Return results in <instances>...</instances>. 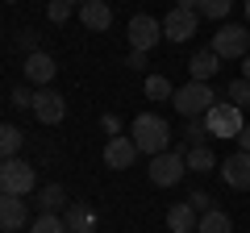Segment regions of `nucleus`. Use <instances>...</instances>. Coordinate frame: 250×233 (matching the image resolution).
Instances as JSON below:
<instances>
[{
    "label": "nucleus",
    "mask_w": 250,
    "mask_h": 233,
    "mask_svg": "<svg viewBox=\"0 0 250 233\" xmlns=\"http://www.w3.org/2000/svg\"><path fill=\"white\" fill-rule=\"evenodd\" d=\"M129 137H134V146L142 154H150V158H154V154H163V150H171V125L163 121L159 113H138Z\"/></svg>",
    "instance_id": "obj_1"
},
{
    "label": "nucleus",
    "mask_w": 250,
    "mask_h": 233,
    "mask_svg": "<svg viewBox=\"0 0 250 233\" xmlns=\"http://www.w3.org/2000/svg\"><path fill=\"white\" fill-rule=\"evenodd\" d=\"M184 154H188V146L175 142V150H163V154H154V158H150V167H146V171H150V183H154V188H175V183L184 179V171H188Z\"/></svg>",
    "instance_id": "obj_2"
},
{
    "label": "nucleus",
    "mask_w": 250,
    "mask_h": 233,
    "mask_svg": "<svg viewBox=\"0 0 250 233\" xmlns=\"http://www.w3.org/2000/svg\"><path fill=\"white\" fill-rule=\"evenodd\" d=\"M171 104H175V113L184 116V121H192V116H205L208 108H213V88L192 79V83H184V88H175Z\"/></svg>",
    "instance_id": "obj_3"
},
{
    "label": "nucleus",
    "mask_w": 250,
    "mask_h": 233,
    "mask_svg": "<svg viewBox=\"0 0 250 233\" xmlns=\"http://www.w3.org/2000/svg\"><path fill=\"white\" fill-rule=\"evenodd\" d=\"M205 129L213 137H238L242 129H246V121H242V108L233 104V100H221V104H213L205 113Z\"/></svg>",
    "instance_id": "obj_4"
},
{
    "label": "nucleus",
    "mask_w": 250,
    "mask_h": 233,
    "mask_svg": "<svg viewBox=\"0 0 250 233\" xmlns=\"http://www.w3.org/2000/svg\"><path fill=\"white\" fill-rule=\"evenodd\" d=\"M34 167L21 158H4L0 162V192H9V196H29L34 192Z\"/></svg>",
    "instance_id": "obj_5"
},
{
    "label": "nucleus",
    "mask_w": 250,
    "mask_h": 233,
    "mask_svg": "<svg viewBox=\"0 0 250 233\" xmlns=\"http://www.w3.org/2000/svg\"><path fill=\"white\" fill-rule=\"evenodd\" d=\"M159 42H163V21L146 17V13L129 17V50H142V54H150Z\"/></svg>",
    "instance_id": "obj_6"
},
{
    "label": "nucleus",
    "mask_w": 250,
    "mask_h": 233,
    "mask_svg": "<svg viewBox=\"0 0 250 233\" xmlns=\"http://www.w3.org/2000/svg\"><path fill=\"white\" fill-rule=\"evenodd\" d=\"M213 50L221 54V58H246L250 54V34L242 25H221L213 34Z\"/></svg>",
    "instance_id": "obj_7"
},
{
    "label": "nucleus",
    "mask_w": 250,
    "mask_h": 233,
    "mask_svg": "<svg viewBox=\"0 0 250 233\" xmlns=\"http://www.w3.org/2000/svg\"><path fill=\"white\" fill-rule=\"evenodd\" d=\"M196 25H200L196 9H171L167 21H163V38H167V42H188V38L196 34Z\"/></svg>",
    "instance_id": "obj_8"
},
{
    "label": "nucleus",
    "mask_w": 250,
    "mask_h": 233,
    "mask_svg": "<svg viewBox=\"0 0 250 233\" xmlns=\"http://www.w3.org/2000/svg\"><path fill=\"white\" fill-rule=\"evenodd\" d=\"M34 116L42 121V125H59L62 116H67V100H62L54 88H38L34 92Z\"/></svg>",
    "instance_id": "obj_9"
},
{
    "label": "nucleus",
    "mask_w": 250,
    "mask_h": 233,
    "mask_svg": "<svg viewBox=\"0 0 250 233\" xmlns=\"http://www.w3.org/2000/svg\"><path fill=\"white\" fill-rule=\"evenodd\" d=\"M29 225V208L21 196H9V192H0V229L4 233H17Z\"/></svg>",
    "instance_id": "obj_10"
},
{
    "label": "nucleus",
    "mask_w": 250,
    "mask_h": 233,
    "mask_svg": "<svg viewBox=\"0 0 250 233\" xmlns=\"http://www.w3.org/2000/svg\"><path fill=\"white\" fill-rule=\"evenodd\" d=\"M138 146H134V137H125V134H117V137H108V146H104V162L113 171H125V167H134L138 162Z\"/></svg>",
    "instance_id": "obj_11"
},
{
    "label": "nucleus",
    "mask_w": 250,
    "mask_h": 233,
    "mask_svg": "<svg viewBox=\"0 0 250 233\" xmlns=\"http://www.w3.org/2000/svg\"><path fill=\"white\" fill-rule=\"evenodd\" d=\"M221 175H225V183H229V188L250 192V154H246V150L229 154V158H225V167H221Z\"/></svg>",
    "instance_id": "obj_12"
},
{
    "label": "nucleus",
    "mask_w": 250,
    "mask_h": 233,
    "mask_svg": "<svg viewBox=\"0 0 250 233\" xmlns=\"http://www.w3.org/2000/svg\"><path fill=\"white\" fill-rule=\"evenodd\" d=\"M54 71H59V67H54V58H50L46 50H34V54L25 58V79L38 83V88H46V83L54 79Z\"/></svg>",
    "instance_id": "obj_13"
},
{
    "label": "nucleus",
    "mask_w": 250,
    "mask_h": 233,
    "mask_svg": "<svg viewBox=\"0 0 250 233\" xmlns=\"http://www.w3.org/2000/svg\"><path fill=\"white\" fill-rule=\"evenodd\" d=\"M217 67H221V54L213 50V46H205V50L192 54V63H188V71H192V79L196 83H208L217 75Z\"/></svg>",
    "instance_id": "obj_14"
},
{
    "label": "nucleus",
    "mask_w": 250,
    "mask_h": 233,
    "mask_svg": "<svg viewBox=\"0 0 250 233\" xmlns=\"http://www.w3.org/2000/svg\"><path fill=\"white\" fill-rule=\"evenodd\" d=\"M80 21L88 29H96V34H104L108 25H113V9H108V0H88L80 9Z\"/></svg>",
    "instance_id": "obj_15"
},
{
    "label": "nucleus",
    "mask_w": 250,
    "mask_h": 233,
    "mask_svg": "<svg viewBox=\"0 0 250 233\" xmlns=\"http://www.w3.org/2000/svg\"><path fill=\"white\" fill-rule=\"evenodd\" d=\"M62 221H67V233H96V213L88 204H80V200L67 204V216Z\"/></svg>",
    "instance_id": "obj_16"
},
{
    "label": "nucleus",
    "mask_w": 250,
    "mask_h": 233,
    "mask_svg": "<svg viewBox=\"0 0 250 233\" xmlns=\"http://www.w3.org/2000/svg\"><path fill=\"white\" fill-rule=\"evenodd\" d=\"M196 225H200V213L188 204V200L167 213V229H171V233H196Z\"/></svg>",
    "instance_id": "obj_17"
},
{
    "label": "nucleus",
    "mask_w": 250,
    "mask_h": 233,
    "mask_svg": "<svg viewBox=\"0 0 250 233\" xmlns=\"http://www.w3.org/2000/svg\"><path fill=\"white\" fill-rule=\"evenodd\" d=\"M196 233H233V221L221 213V208H208V213H200Z\"/></svg>",
    "instance_id": "obj_18"
},
{
    "label": "nucleus",
    "mask_w": 250,
    "mask_h": 233,
    "mask_svg": "<svg viewBox=\"0 0 250 233\" xmlns=\"http://www.w3.org/2000/svg\"><path fill=\"white\" fill-rule=\"evenodd\" d=\"M21 142H25V134H21L17 125H0V162H4V158H17Z\"/></svg>",
    "instance_id": "obj_19"
},
{
    "label": "nucleus",
    "mask_w": 250,
    "mask_h": 233,
    "mask_svg": "<svg viewBox=\"0 0 250 233\" xmlns=\"http://www.w3.org/2000/svg\"><path fill=\"white\" fill-rule=\"evenodd\" d=\"M184 158H188V171H200V175H208V171L217 167V158H213V150H208V146H192Z\"/></svg>",
    "instance_id": "obj_20"
},
{
    "label": "nucleus",
    "mask_w": 250,
    "mask_h": 233,
    "mask_svg": "<svg viewBox=\"0 0 250 233\" xmlns=\"http://www.w3.org/2000/svg\"><path fill=\"white\" fill-rule=\"evenodd\" d=\"M38 204H42V213H59V208H67V192H62L59 183H46L42 196H38Z\"/></svg>",
    "instance_id": "obj_21"
},
{
    "label": "nucleus",
    "mask_w": 250,
    "mask_h": 233,
    "mask_svg": "<svg viewBox=\"0 0 250 233\" xmlns=\"http://www.w3.org/2000/svg\"><path fill=\"white\" fill-rule=\"evenodd\" d=\"M205 137H208V129H205V121H200V116L184 121V146H188V150H192V146H208Z\"/></svg>",
    "instance_id": "obj_22"
},
{
    "label": "nucleus",
    "mask_w": 250,
    "mask_h": 233,
    "mask_svg": "<svg viewBox=\"0 0 250 233\" xmlns=\"http://www.w3.org/2000/svg\"><path fill=\"white\" fill-rule=\"evenodd\" d=\"M29 233H67V221H62L59 213H42L34 225H29Z\"/></svg>",
    "instance_id": "obj_23"
},
{
    "label": "nucleus",
    "mask_w": 250,
    "mask_h": 233,
    "mask_svg": "<svg viewBox=\"0 0 250 233\" xmlns=\"http://www.w3.org/2000/svg\"><path fill=\"white\" fill-rule=\"evenodd\" d=\"M146 96H150V100H171L175 88H171L167 75H150V79H146Z\"/></svg>",
    "instance_id": "obj_24"
},
{
    "label": "nucleus",
    "mask_w": 250,
    "mask_h": 233,
    "mask_svg": "<svg viewBox=\"0 0 250 233\" xmlns=\"http://www.w3.org/2000/svg\"><path fill=\"white\" fill-rule=\"evenodd\" d=\"M229 9H233V0H200V4H196V13L208 17V21H221Z\"/></svg>",
    "instance_id": "obj_25"
},
{
    "label": "nucleus",
    "mask_w": 250,
    "mask_h": 233,
    "mask_svg": "<svg viewBox=\"0 0 250 233\" xmlns=\"http://www.w3.org/2000/svg\"><path fill=\"white\" fill-rule=\"evenodd\" d=\"M71 9H75L71 0H50V4H46V17H50L54 25H62V21L71 17Z\"/></svg>",
    "instance_id": "obj_26"
},
{
    "label": "nucleus",
    "mask_w": 250,
    "mask_h": 233,
    "mask_svg": "<svg viewBox=\"0 0 250 233\" xmlns=\"http://www.w3.org/2000/svg\"><path fill=\"white\" fill-rule=\"evenodd\" d=\"M229 100L238 108H250V79H233L229 83Z\"/></svg>",
    "instance_id": "obj_27"
},
{
    "label": "nucleus",
    "mask_w": 250,
    "mask_h": 233,
    "mask_svg": "<svg viewBox=\"0 0 250 233\" xmlns=\"http://www.w3.org/2000/svg\"><path fill=\"white\" fill-rule=\"evenodd\" d=\"M9 104L13 108H34V92H29V88H13L9 92Z\"/></svg>",
    "instance_id": "obj_28"
},
{
    "label": "nucleus",
    "mask_w": 250,
    "mask_h": 233,
    "mask_svg": "<svg viewBox=\"0 0 250 233\" xmlns=\"http://www.w3.org/2000/svg\"><path fill=\"white\" fill-rule=\"evenodd\" d=\"M188 204H192V208H196V213H208V208H213V196H208V192H192V196H188Z\"/></svg>",
    "instance_id": "obj_29"
},
{
    "label": "nucleus",
    "mask_w": 250,
    "mask_h": 233,
    "mask_svg": "<svg viewBox=\"0 0 250 233\" xmlns=\"http://www.w3.org/2000/svg\"><path fill=\"white\" fill-rule=\"evenodd\" d=\"M100 125H104V134H121V116H117V113H104V121H100Z\"/></svg>",
    "instance_id": "obj_30"
},
{
    "label": "nucleus",
    "mask_w": 250,
    "mask_h": 233,
    "mask_svg": "<svg viewBox=\"0 0 250 233\" xmlns=\"http://www.w3.org/2000/svg\"><path fill=\"white\" fill-rule=\"evenodd\" d=\"M125 67H134V71H142V67H146V54H142V50H129V54H125Z\"/></svg>",
    "instance_id": "obj_31"
},
{
    "label": "nucleus",
    "mask_w": 250,
    "mask_h": 233,
    "mask_svg": "<svg viewBox=\"0 0 250 233\" xmlns=\"http://www.w3.org/2000/svg\"><path fill=\"white\" fill-rule=\"evenodd\" d=\"M17 42H21V46H25V50H29V54H34V46H38V34H34V29H21V38H17Z\"/></svg>",
    "instance_id": "obj_32"
},
{
    "label": "nucleus",
    "mask_w": 250,
    "mask_h": 233,
    "mask_svg": "<svg viewBox=\"0 0 250 233\" xmlns=\"http://www.w3.org/2000/svg\"><path fill=\"white\" fill-rule=\"evenodd\" d=\"M238 150H246V154H250V125L238 134Z\"/></svg>",
    "instance_id": "obj_33"
},
{
    "label": "nucleus",
    "mask_w": 250,
    "mask_h": 233,
    "mask_svg": "<svg viewBox=\"0 0 250 233\" xmlns=\"http://www.w3.org/2000/svg\"><path fill=\"white\" fill-rule=\"evenodd\" d=\"M200 0H175V9H196Z\"/></svg>",
    "instance_id": "obj_34"
},
{
    "label": "nucleus",
    "mask_w": 250,
    "mask_h": 233,
    "mask_svg": "<svg viewBox=\"0 0 250 233\" xmlns=\"http://www.w3.org/2000/svg\"><path fill=\"white\" fill-rule=\"evenodd\" d=\"M242 79H250V54L242 58Z\"/></svg>",
    "instance_id": "obj_35"
},
{
    "label": "nucleus",
    "mask_w": 250,
    "mask_h": 233,
    "mask_svg": "<svg viewBox=\"0 0 250 233\" xmlns=\"http://www.w3.org/2000/svg\"><path fill=\"white\" fill-rule=\"evenodd\" d=\"M71 4H80V9H83V4H88V0H71Z\"/></svg>",
    "instance_id": "obj_36"
},
{
    "label": "nucleus",
    "mask_w": 250,
    "mask_h": 233,
    "mask_svg": "<svg viewBox=\"0 0 250 233\" xmlns=\"http://www.w3.org/2000/svg\"><path fill=\"white\" fill-rule=\"evenodd\" d=\"M246 17H250V0H246Z\"/></svg>",
    "instance_id": "obj_37"
},
{
    "label": "nucleus",
    "mask_w": 250,
    "mask_h": 233,
    "mask_svg": "<svg viewBox=\"0 0 250 233\" xmlns=\"http://www.w3.org/2000/svg\"><path fill=\"white\" fill-rule=\"evenodd\" d=\"M9 4H13V0H9Z\"/></svg>",
    "instance_id": "obj_38"
}]
</instances>
